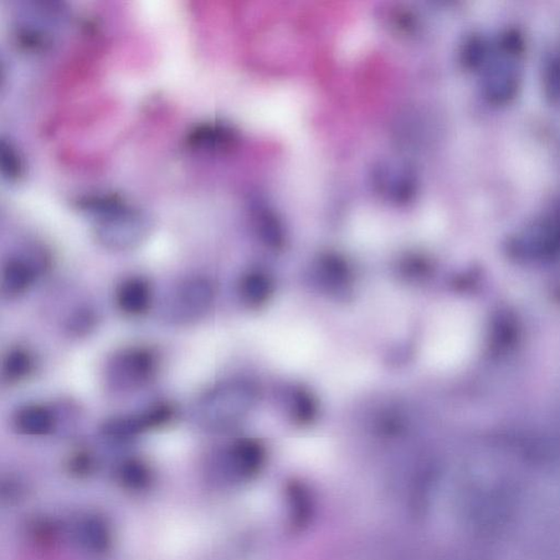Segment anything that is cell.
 I'll return each mask as SVG.
<instances>
[{"label":"cell","instance_id":"cell-1","mask_svg":"<svg viewBox=\"0 0 560 560\" xmlns=\"http://www.w3.org/2000/svg\"><path fill=\"white\" fill-rule=\"evenodd\" d=\"M151 227V223L146 214L127 205L120 212L100 219L96 228V236L106 248L126 250L140 244Z\"/></svg>","mask_w":560,"mask_h":560},{"label":"cell","instance_id":"cell-2","mask_svg":"<svg viewBox=\"0 0 560 560\" xmlns=\"http://www.w3.org/2000/svg\"><path fill=\"white\" fill-rule=\"evenodd\" d=\"M157 366L156 354L149 349H127L110 363L109 381L117 389L142 387L155 376Z\"/></svg>","mask_w":560,"mask_h":560},{"label":"cell","instance_id":"cell-3","mask_svg":"<svg viewBox=\"0 0 560 560\" xmlns=\"http://www.w3.org/2000/svg\"><path fill=\"white\" fill-rule=\"evenodd\" d=\"M248 393L239 385L228 384L214 389L198 405V416L209 426H220L238 418L246 409Z\"/></svg>","mask_w":560,"mask_h":560},{"label":"cell","instance_id":"cell-4","mask_svg":"<svg viewBox=\"0 0 560 560\" xmlns=\"http://www.w3.org/2000/svg\"><path fill=\"white\" fill-rule=\"evenodd\" d=\"M214 299V289L204 279L185 281L172 298L170 313L173 320L187 322L195 320L208 310Z\"/></svg>","mask_w":560,"mask_h":560},{"label":"cell","instance_id":"cell-5","mask_svg":"<svg viewBox=\"0 0 560 560\" xmlns=\"http://www.w3.org/2000/svg\"><path fill=\"white\" fill-rule=\"evenodd\" d=\"M37 265L32 261L23 259L10 260L4 267L2 277V292L5 297L15 298L23 295L32 284L39 273Z\"/></svg>","mask_w":560,"mask_h":560},{"label":"cell","instance_id":"cell-6","mask_svg":"<svg viewBox=\"0 0 560 560\" xmlns=\"http://www.w3.org/2000/svg\"><path fill=\"white\" fill-rule=\"evenodd\" d=\"M234 141V132L222 124L198 125L188 136V146L204 152L225 151Z\"/></svg>","mask_w":560,"mask_h":560},{"label":"cell","instance_id":"cell-7","mask_svg":"<svg viewBox=\"0 0 560 560\" xmlns=\"http://www.w3.org/2000/svg\"><path fill=\"white\" fill-rule=\"evenodd\" d=\"M116 298L123 311L132 316L142 315L151 306V287L142 279L127 280L118 288Z\"/></svg>","mask_w":560,"mask_h":560},{"label":"cell","instance_id":"cell-8","mask_svg":"<svg viewBox=\"0 0 560 560\" xmlns=\"http://www.w3.org/2000/svg\"><path fill=\"white\" fill-rule=\"evenodd\" d=\"M518 81L516 70L511 67L496 66L486 76V96L497 104L506 102L516 95Z\"/></svg>","mask_w":560,"mask_h":560},{"label":"cell","instance_id":"cell-9","mask_svg":"<svg viewBox=\"0 0 560 560\" xmlns=\"http://www.w3.org/2000/svg\"><path fill=\"white\" fill-rule=\"evenodd\" d=\"M14 424L25 435H46L53 428L54 416L43 406H25L15 415Z\"/></svg>","mask_w":560,"mask_h":560},{"label":"cell","instance_id":"cell-10","mask_svg":"<svg viewBox=\"0 0 560 560\" xmlns=\"http://www.w3.org/2000/svg\"><path fill=\"white\" fill-rule=\"evenodd\" d=\"M33 369V359L23 348H14L4 359V378L9 382H17L27 378Z\"/></svg>","mask_w":560,"mask_h":560},{"label":"cell","instance_id":"cell-11","mask_svg":"<svg viewBox=\"0 0 560 560\" xmlns=\"http://www.w3.org/2000/svg\"><path fill=\"white\" fill-rule=\"evenodd\" d=\"M0 166L3 177L8 181H17L23 176L24 164L23 157L12 142L6 140L0 142Z\"/></svg>","mask_w":560,"mask_h":560},{"label":"cell","instance_id":"cell-12","mask_svg":"<svg viewBox=\"0 0 560 560\" xmlns=\"http://www.w3.org/2000/svg\"><path fill=\"white\" fill-rule=\"evenodd\" d=\"M145 429L147 427L142 414L130 416V418H112L106 421L104 426V431L106 435L120 439L131 438V436H136Z\"/></svg>","mask_w":560,"mask_h":560},{"label":"cell","instance_id":"cell-13","mask_svg":"<svg viewBox=\"0 0 560 560\" xmlns=\"http://www.w3.org/2000/svg\"><path fill=\"white\" fill-rule=\"evenodd\" d=\"M143 420L148 428H156L166 425L173 418L174 410L169 404H157L142 413Z\"/></svg>","mask_w":560,"mask_h":560},{"label":"cell","instance_id":"cell-14","mask_svg":"<svg viewBox=\"0 0 560 560\" xmlns=\"http://www.w3.org/2000/svg\"><path fill=\"white\" fill-rule=\"evenodd\" d=\"M546 88L548 96L555 100H560V58L549 61L546 69Z\"/></svg>","mask_w":560,"mask_h":560},{"label":"cell","instance_id":"cell-15","mask_svg":"<svg viewBox=\"0 0 560 560\" xmlns=\"http://www.w3.org/2000/svg\"><path fill=\"white\" fill-rule=\"evenodd\" d=\"M95 318L89 312L78 313L71 321V330L76 332L87 331L94 325Z\"/></svg>","mask_w":560,"mask_h":560}]
</instances>
